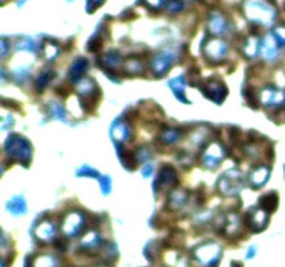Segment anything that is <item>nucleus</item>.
Returning a JSON list of instances; mask_svg holds the SVG:
<instances>
[{
  "instance_id": "f257e3e1",
  "label": "nucleus",
  "mask_w": 285,
  "mask_h": 267,
  "mask_svg": "<svg viewBox=\"0 0 285 267\" xmlns=\"http://www.w3.org/2000/svg\"><path fill=\"white\" fill-rule=\"evenodd\" d=\"M220 257V249L216 245H207L202 249H198V259L204 266H215Z\"/></svg>"
},
{
  "instance_id": "f03ea898",
  "label": "nucleus",
  "mask_w": 285,
  "mask_h": 267,
  "mask_svg": "<svg viewBox=\"0 0 285 267\" xmlns=\"http://www.w3.org/2000/svg\"><path fill=\"white\" fill-rule=\"evenodd\" d=\"M53 232H54L53 226H50V224H42V226L36 230V235H38V238L46 241V239L52 238Z\"/></svg>"
},
{
  "instance_id": "7ed1b4c3",
  "label": "nucleus",
  "mask_w": 285,
  "mask_h": 267,
  "mask_svg": "<svg viewBox=\"0 0 285 267\" xmlns=\"http://www.w3.org/2000/svg\"><path fill=\"white\" fill-rule=\"evenodd\" d=\"M54 264H56V260L52 256H41L35 261L36 267H54Z\"/></svg>"
}]
</instances>
